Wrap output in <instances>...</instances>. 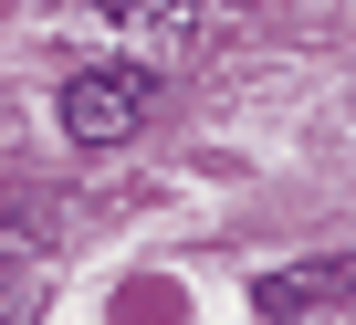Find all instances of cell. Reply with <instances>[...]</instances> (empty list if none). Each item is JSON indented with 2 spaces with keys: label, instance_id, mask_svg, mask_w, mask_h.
Wrapping results in <instances>:
<instances>
[{
  "label": "cell",
  "instance_id": "obj_1",
  "mask_svg": "<svg viewBox=\"0 0 356 325\" xmlns=\"http://www.w3.org/2000/svg\"><path fill=\"white\" fill-rule=\"evenodd\" d=\"M147 105H157V84H147L136 63H95V74H74V84L53 95V116H63L74 147H115V136H136Z\"/></svg>",
  "mask_w": 356,
  "mask_h": 325
},
{
  "label": "cell",
  "instance_id": "obj_2",
  "mask_svg": "<svg viewBox=\"0 0 356 325\" xmlns=\"http://www.w3.org/2000/svg\"><path fill=\"white\" fill-rule=\"evenodd\" d=\"M84 11H95V22H115V32H147V42H189L210 0H84Z\"/></svg>",
  "mask_w": 356,
  "mask_h": 325
},
{
  "label": "cell",
  "instance_id": "obj_3",
  "mask_svg": "<svg viewBox=\"0 0 356 325\" xmlns=\"http://www.w3.org/2000/svg\"><path fill=\"white\" fill-rule=\"evenodd\" d=\"M356 283V262H314V273H273L262 283V315H314V304H335Z\"/></svg>",
  "mask_w": 356,
  "mask_h": 325
}]
</instances>
